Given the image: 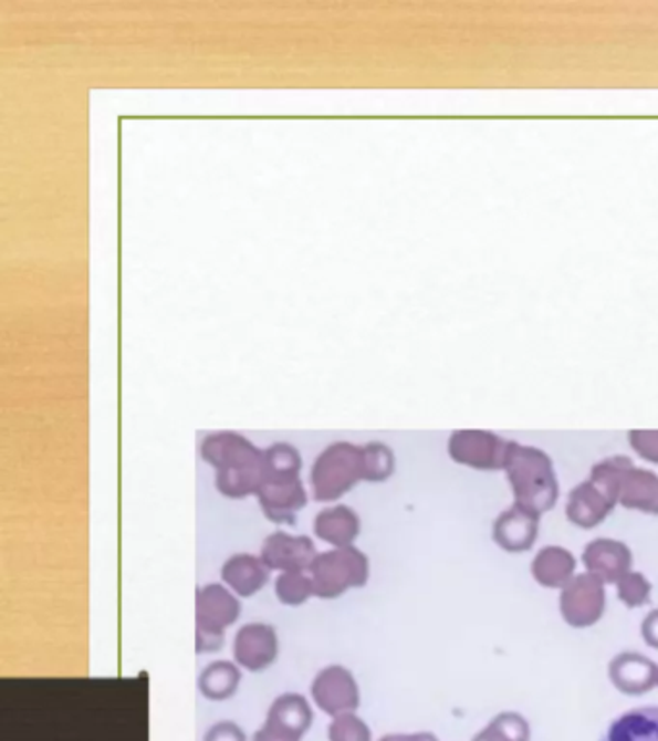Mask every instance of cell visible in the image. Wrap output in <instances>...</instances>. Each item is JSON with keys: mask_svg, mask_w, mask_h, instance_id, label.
<instances>
[{"mask_svg": "<svg viewBox=\"0 0 658 741\" xmlns=\"http://www.w3.org/2000/svg\"><path fill=\"white\" fill-rule=\"evenodd\" d=\"M328 741H372V730L354 712L334 717L328 727Z\"/></svg>", "mask_w": 658, "mask_h": 741, "instance_id": "cell-17", "label": "cell"}, {"mask_svg": "<svg viewBox=\"0 0 658 741\" xmlns=\"http://www.w3.org/2000/svg\"><path fill=\"white\" fill-rule=\"evenodd\" d=\"M311 697L328 717H341L359 707V686L346 666L331 665L323 668L311 683Z\"/></svg>", "mask_w": 658, "mask_h": 741, "instance_id": "cell-5", "label": "cell"}, {"mask_svg": "<svg viewBox=\"0 0 658 741\" xmlns=\"http://www.w3.org/2000/svg\"><path fill=\"white\" fill-rule=\"evenodd\" d=\"M203 741H248V738L236 722L222 720L207 730Z\"/></svg>", "mask_w": 658, "mask_h": 741, "instance_id": "cell-18", "label": "cell"}, {"mask_svg": "<svg viewBox=\"0 0 658 741\" xmlns=\"http://www.w3.org/2000/svg\"><path fill=\"white\" fill-rule=\"evenodd\" d=\"M220 575L232 593L240 597H251L265 587L271 570L259 556L234 554L224 562Z\"/></svg>", "mask_w": 658, "mask_h": 741, "instance_id": "cell-9", "label": "cell"}, {"mask_svg": "<svg viewBox=\"0 0 658 741\" xmlns=\"http://www.w3.org/2000/svg\"><path fill=\"white\" fill-rule=\"evenodd\" d=\"M302 738L288 734L281 728L273 727V724H263L258 732L253 734V741H300Z\"/></svg>", "mask_w": 658, "mask_h": 741, "instance_id": "cell-19", "label": "cell"}, {"mask_svg": "<svg viewBox=\"0 0 658 741\" xmlns=\"http://www.w3.org/2000/svg\"><path fill=\"white\" fill-rule=\"evenodd\" d=\"M274 593L282 605L300 606L315 595L311 575L305 572H282L274 582Z\"/></svg>", "mask_w": 658, "mask_h": 741, "instance_id": "cell-14", "label": "cell"}, {"mask_svg": "<svg viewBox=\"0 0 658 741\" xmlns=\"http://www.w3.org/2000/svg\"><path fill=\"white\" fill-rule=\"evenodd\" d=\"M265 722L295 738H302L313 724V709L310 701L300 693H284L276 697L269 707Z\"/></svg>", "mask_w": 658, "mask_h": 741, "instance_id": "cell-12", "label": "cell"}, {"mask_svg": "<svg viewBox=\"0 0 658 741\" xmlns=\"http://www.w3.org/2000/svg\"><path fill=\"white\" fill-rule=\"evenodd\" d=\"M240 680H242V672L238 666L232 665L230 660H217V662L205 666L203 672L199 674L197 688L209 701H224V699L234 697Z\"/></svg>", "mask_w": 658, "mask_h": 741, "instance_id": "cell-13", "label": "cell"}, {"mask_svg": "<svg viewBox=\"0 0 658 741\" xmlns=\"http://www.w3.org/2000/svg\"><path fill=\"white\" fill-rule=\"evenodd\" d=\"M236 665L250 672H261L279 657V636L269 624L253 622L238 629L234 637Z\"/></svg>", "mask_w": 658, "mask_h": 741, "instance_id": "cell-8", "label": "cell"}, {"mask_svg": "<svg viewBox=\"0 0 658 741\" xmlns=\"http://www.w3.org/2000/svg\"><path fill=\"white\" fill-rule=\"evenodd\" d=\"M600 741H658V707H639L613 720Z\"/></svg>", "mask_w": 658, "mask_h": 741, "instance_id": "cell-11", "label": "cell"}, {"mask_svg": "<svg viewBox=\"0 0 658 741\" xmlns=\"http://www.w3.org/2000/svg\"><path fill=\"white\" fill-rule=\"evenodd\" d=\"M315 543L305 535H290L286 531H274L261 546L259 559L269 570L279 572H305L317 556Z\"/></svg>", "mask_w": 658, "mask_h": 741, "instance_id": "cell-7", "label": "cell"}, {"mask_svg": "<svg viewBox=\"0 0 658 741\" xmlns=\"http://www.w3.org/2000/svg\"><path fill=\"white\" fill-rule=\"evenodd\" d=\"M315 597L336 598L348 589H359L369 580V562L356 546L318 553L310 567Z\"/></svg>", "mask_w": 658, "mask_h": 741, "instance_id": "cell-3", "label": "cell"}, {"mask_svg": "<svg viewBox=\"0 0 658 741\" xmlns=\"http://www.w3.org/2000/svg\"><path fill=\"white\" fill-rule=\"evenodd\" d=\"M258 499L267 520L294 525L310 497L300 476H269L258 491Z\"/></svg>", "mask_w": 658, "mask_h": 741, "instance_id": "cell-6", "label": "cell"}, {"mask_svg": "<svg viewBox=\"0 0 658 741\" xmlns=\"http://www.w3.org/2000/svg\"><path fill=\"white\" fill-rule=\"evenodd\" d=\"M302 456L288 442H274L265 450V477L300 476Z\"/></svg>", "mask_w": 658, "mask_h": 741, "instance_id": "cell-15", "label": "cell"}, {"mask_svg": "<svg viewBox=\"0 0 658 741\" xmlns=\"http://www.w3.org/2000/svg\"><path fill=\"white\" fill-rule=\"evenodd\" d=\"M311 494L317 502H333L365 481L364 447L334 442L325 448L311 468Z\"/></svg>", "mask_w": 658, "mask_h": 741, "instance_id": "cell-2", "label": "cell"}, {"mask_svg": "<svg viewBox=\"0 0 658 741\" xmlns=\"http://www.w3.org/2000/svg\"><path fill=\"white\" fill-rule=\"evenodd\" d=\"M313 531L321 541L333 545L334 549H342V546L354 545V541L362 531V522L352 508L338 504V507L325 508L315 515Z\"/></svg>", "mask_w": 658, "mask_h": 741, "instance_id": "cell-10", "label": "cell"}, {"mask_svg": "<svg viewBox=\"0 0 658 741\" xmlns=\"http://www.w3.org/2000/svg\"><path fill=\"white\" fill-rule=\"evenodd\" d=\"M240 601L219 583H209L196 593L197 653H215L224 645V632L240 618Z\"/></svg>", "mask_w": 658, "mask_h": 741, "instance_id": "cell-4", "label": "cell"}, {"mask_svg": "<svg viewBox=\"0 0 658 741\" xmlns=\"http://www.w3.org/2000/svg\"><path fill=\"white\" fill-rule=\"evenodd\" d=\"M365 481H385L393 473L394 458L388 447L380 442L365 445Z\"/></svg>", "mask_w": 658, "mask_h": 741, "instance_id": "cell-16", "label": "cell"}, {"mask_svg": "<svg viewBox=\"0 0 658 741\" xmlns=\"http://www.w3.org/2000/svg\"><path fill=\"white\" fill-rule=\"evenodd\" d=\"M201 458L217 476L215 484L227 499H246L258 494L265 481V450L238 432H211L201 442Z\"/></svg>", "mask_w": 658, "mask_h": 741, "instance_id": "cell-1", "label": "cell"}]
</instances>
